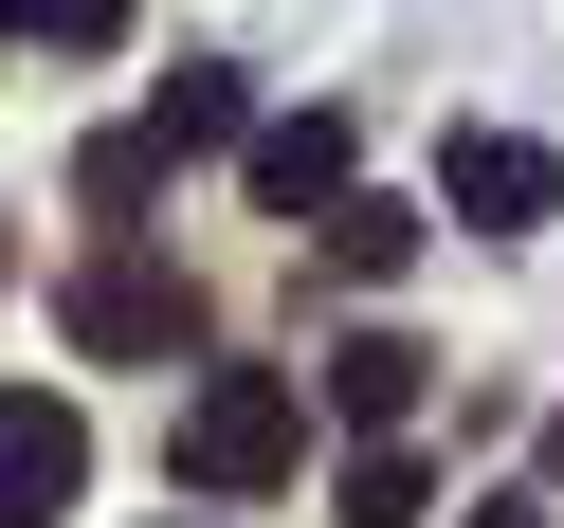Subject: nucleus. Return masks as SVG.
<instances>
[{
	"instance_id": "3",
	"label": "nucleus",
	"mask_w": 564,
	"mask_h": 528,
	"mask_svg": "<svg viewBox=\"0 0 564 528\" xmlns=\"http://www.w3.org/2000/svg\"><path fill=\"white\" fill-rule=\"evenodd\" d=\"M91 492V419L74 401H19V382H0V528H55Z\"/></svg>"
},
{
	"instance_id": "11",
	"label": "nucleus",
	"mask_w": 564,
	"mask_h": 528,
	"mask_svg": "<svg viewBox=\"0 0 564 528\" xmlns=\"http://www.w3.org/2000/svg\"><path fill=\"white\" fill-rule=\"evenodd\" d=\"M0 37H37V55H110L128 0H0Z\"/></svg>"
},
{
	"instance_id": "7",
	"label": "nucleus",
	"mask_w": 564,
	"mask_h": 528,
	"mask_svg": "<svg viewBox=\"0 0 564 528\" xmlns=\"http://www.w3.org/2000/svg\"><path fill=\"white\" fill-rule=\"evenodd\" d=\"M310 256H328V273H346V292H382V273H401V256H419V201H365V183H346V201H328V219H310Z\"/></svg>"
},
{
	"instance_id": "10",
	"label": "nucleus",
	"mask_w": 564,
	"mask_h": 528,
	"mask_svg": "<svg viewBox=\"0 0 564 528\" xmlns=\"http://www.w3.org/2000/svg\"><path fill=\"white\" fill-rule=\"evenodd\" d=\"M419 510H437V474H419L401 438H365V455H346V510H328V528H419Z\"/></svg>"
},
{
	"instance_id": "12",
	"label": "nucleus",
	"mask_w": 564,
	"mask_h": 528,
	"mask_svg": "<svg viewBox=\"0 0 564 528\" xmlns=\"http://www.w3.org/2000/svg\"><path fill=\"white\" fill-rule=\"evenodd\" d=\"M474 528H546V510H474Z\"/></svg>"
},
{
	"instance_id": "5",
	"label": "nucleus",
	"mask_w": 564,
	"mask_h": 528,
	"mask_svg": "<svg viewBox=\"0 0 564 528\" xmlns=\"http://www.w3.org/2000/svg\"><path fill=\"white\" fill-rule=\"evenodd\" d=\"M419 382H437V346H401V328H346V346H328V401L365 419V438H401Z\"/></svg>"
},
{
	"instance_id": "6",
	"label": "nucleus",
	"mask_w": 564,
	"mask_h": 528,
	"mask_svg": "<svg viewBox=\"0 0 564 528\" xmlns=\"http://www.w3.org/2000/svg\"><path fill=\"white\" fill-rule=\"evenodd\" d=\"M256 201H273V219H328V201H346V110L256 128Z\"/></svg>"
},
{
	"instance_id": "1",
	"label": "nucleus",
	"mask_w": 564,
	"mask_h": 528,
	"mask_svg": "<svg viewBox=\"0 0 564 528\" xmlns=\"http://www.w3.org/2000/svg\"><path fill=\"white\" fill-rule=\"evenodd\" d=\"M292 455H310L292 365H219V382L183 401V474H200V492H292Z\"/></svg>"
},
{
	"instance_id": "4",
	"label": "nucleus",
	"mask_w": 564,
	"mask_h": 528,
	"mask_svg": "<svg viewBox=\"0 0 564 528\" xmlns=\"http://www.w3.org/2000/svg\"><path fill=\"white\" fill-rule=\"evenodd\" d=\"M437 201H455V219H474V237H528V219H546V201H564V164L528 147V128H455V164H437Z\"/></svg>"
},
{
	"instance_id": "2",
	"label": "nucleus",
	"mask_w": 564,
	"mask_h": 528,
	"mask_svg": "<svg viewBox=\"0 0 564 528\" xmlns=\"http://www.w3.org/2000/svg\"><path fill=\"white\" fill-rule=\"evenodd\" d=\"M74 346L91 365H164V346H200V292L147 256V237H110V256L74 273Z\"/></svg>"
},
{
	"instance_id": "9",
	"label": "nucleus",
	"mask_w": 564,
	"mask_h": 528,
	"mask_svg": "<svg viewBox=\"0 0 564 528\" xmlns=\"http://www.w3.org/2000/svg\"><path fill=\"white\" fill-rule=\"evenodd\" d=\"M74 201H91V219H147V201H164V128H91V147H74Z\"/></svg>"
},
{
	"instance_id": "8",
	"label": "nucleus",
	"mask_w": 564,
	"mask_h": 528,
	"mask_svg": "<svg viewBox=\"0 0 564 528\" xmlns=\"http://www.w3.org/2000/svg\"><path fill=\"white\" fill-rule=\"evenodd\" d=\"M147 128H164V147H256V91H237L219 55H183V74H164V110H147Z\"/></svg>"
}]
</instances>
